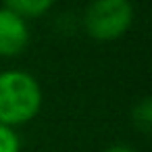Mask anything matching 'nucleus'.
I'll return each instance as SVG.
<instances>
[{
	"label": "nucleus",
	"instance_id": "nucleus-1",
	"mask_svg": "<svg viewBox=\"0 0 152 152\" xmlns=\"http://www.w3.org/2000/svg\"><path fill=\"white\" fill-rule=\"evenodd\" d=\"M42 104L44 92L36 75L25 69L0 71V125H27L40 115Z\"/></svg>",
	"mask_w": 152,
	"mask_h": 152
},
{
	"label": "nucleus",
	"instance_id": "nucleus-2",
	"mask_svg": "<svg viewBox=\"0 0 152 152\" xmlns=\"http://www.w3.org/2000/svg\"><path fill=\"white\" fill-rule=\"evenodd\" d=\"M131 0H92L83 13V29L96 42H115L133 25Z\"/></svg>",
	"mask_w": 152,
	"mask_h": 152
},
{
	"label": "nucleus",
	"instance_id": "nucleus-3",
	"mask_svg": "<svg viewBox=\"0 0 152 152\" xmlns=\"http://www.w3.org/2000/svg\"><path fill=\"white\" fill-rule=\"evenodd\" d=\"M29 23L9 9L0 7V58H15L29 46Z\"/></svg>",
	"mask_w": 152,
	"mask_h": 152
},
{
	"label": "nucleus",
	"instance_id": "nucleus-4",
	"mask_svg": "<svg viewBox=\"0 0 152 152\" xmlns=\"http://www.w3.org/2000/svg\"><path fill=\"white\" fill-rule=\"evenodd\" d=\"M2 2H4L2 7L15 13L17 17L31 21V19H42L44 15H48L52 7L56 4V0H2Z\"/></svg>",
	"mask_w": 152,
	"mask_h": 152
},
{
	"label": "nucleus",
	"instance_id": "nucleus-5",
	"mask_svg": "<svg viewBox=\"0 0 152 152\" xmlns=\"http://www.w3.org/2000/svg\"><path fill=\"white\" fill-rule=\"evenodd\" d=\"M131 121H133V125L140 129V131H150V127H152V100L150 98H142L135 106H133V110H131Z\"/></svg>",
	"mask_w": 152,
	"mask_h": 152
},
{
	"label": "nucleus",
	"instance_id": "nucleus-6",
	"mask_svg": "<svg viewBox=\"0 0 152 152\" xmlns=\"http://www.w3.org/2000/svg\"><path fill=\"white\" fill-rule=\"evenodd\" d=\"M0 152H21V137L17 129L0 125Z\"/></svg>",
	"mask_w": 152,
	"mask_h": 152
},
{
	"label": "nucleus",
	"instance_id": "nucleus-7",
	"mask_svg": "<svg viewBox=\"0 0 152 152\" xmlns=\"http://www.w3.org/2000/svg\"><path fill=\"white\" fill-rule=\"evenodd\" d=\"M106 152H135L131 146H127V144H115V146H110Z\"/></svg>",
	"mask_w": 152,
	"mask_h": 152
}]
</instances>
